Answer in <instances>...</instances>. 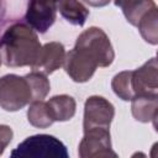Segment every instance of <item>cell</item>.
Returning <instances> with one entry per match:
<instances>
[{
	"mask_svg": "<svg viewBox=\"0 0 158 158\" xmlns=\"http://www.w3.org/2000/svg\"><path fill=\"white\" fill-rule=\"evenodd\" d=\"M42 44L37 32L26 22H15L6 27L0 38L1 60L6 67H33Z\"/></svg>",
	"mask_w": 158,
	"mask_h": 158,
	"instance_id": "1",
	"label": "cell"
},
{
	"mask_svg": "<svg viewBox=\"0 0 158 158\" xmlns=\"http://www.w3.org/2000/svg\"><path fill=\"white\" fill-rule=\"evenodd\" d=\"M158 10L157 6L153 7L151 11H148L138 22L136 26L142 36V38L149 43L156 46L158 43Z\"/></svg>",
	"mask_w": 158,
	"mask_h": 158,
	"instance_id": "16",
	"label": "cell"
},
{
	"mask_svg": "<svg viewBox=\"0 0 158 158\" xmlns=\"http://www.w3.org/2000/svg\"><path fill=\"white\" fill-rule=\"evenodd\" d=\"M57 17V0H27L26 23L37 33H46Z\"/></svg>",
	"mask_w": 158,
	"mask_h": 158,
	"instance_id": "7",
	"label": "cell"
},
{
	"mask_svg": "<svg viewBox=\"0 0 158 158\" xmlns=\"http://www.w3.org/2000/svg\"><path fill=\"white\" fill-rule=\"evenodd\" d=\"M49 112L56 121L64 122L69 121L74 117L75 111H77V102L75 99L70 95L67 94H60V95H54L47 101Z\"/></svg>",
	"mask_w": 158,
	"mask_h": 158,
	"instance_id": "12",
	"label": "cell"
},
{
	"mask_svg": "<svg viewBox=\"0 0 158 158\" xmlns=\"http://www.w3.org/2000/svg\"><path fill=\"white\" fill-rule=\"evenodd\" d=\"M131 112L138 122H153L158 116V94H142L135 95L131 100Z\"/></svg>",
	"mask_w": 158,
	"mask_h": 158,
	"instance_id": "11",
	"label": "cell"
},
{
	"mask_svg": "<svg viewBox=\"0 0 158 158\" xmlns=\"http://www.w3.org/2000/svg\"><path fill=\"white\" fill-rule=\"evenodd\" d=\"M1 63H2V60H1V54H0V65H1Z\"/></svg>",
	"mask_w": 158,
	"mask_h": 158,
	"instance_id": "22",
	"label": "cell"
},
{
	"mask_svg": "<svg viewBox=\"0 0 158 158\" xmlns=\"http://www.w3.org/2000/svg\"><path fill=\"white\" fill-rule=\"evenodd\" d=\"M14 131L7 125H0V156H2L5 148L12 141Z\"/></svg>",
	"mask_w": 158,
	"mask_h": 158,
	"instance_id": "19",
	"label": "cell"
},
{
	"mask_svg": "<svg viewBox=\"0 0 158 158\" xmlns=\"http://www.w3.org/2000/svg\"><path fill=\"white\" fill-rule=\"evenodd\" d=\"M132 89L135 95L158 94V64L157 58L148 59L143 65L132 70Z\"/></svg>",
	"mask_w": 158,
	"mask_h": 158,
	"instance_id": "9",
	"label": "cell"
},
{
	"mask_svg": "<svg viewBox=\"0 0 158 158\" xmlns=\"http://www.w3.org/2000/svg\"><path fill=\"white\" fill-rule=\"evenodd\" d=\"M78 154L80 158L117 157V153L112 151L110 128L94 127L85 130L79 143Z\"/></svg>",
	"mask_w": 158,
	"mask_h": 158,
	"instance_id": "5",
	"label": "cell"
},
{
	"mask_svg": "<svg viewBox=\"0 0 158 158\" xmlns=\"http://www.w3.org/2000/svg\"><path fill=\"white\" fill-rule=\"evenodd\" d=\"M115 5L122 10L127 22L132 26H137L139 20L157 6L153 0H115Z\"/></svg>",
	"mask_w": 158,
	"mask_h": 158,
	"instance_id": "13",
	"label": "cell"
},
{
	"mask_svg": "<svg viewBox=\"0 0 158 158\" xmlns=\"http://www.w3.org/2000/svg\"><path fill=\"white\" fill-rule=\"evenodd\" d=\"M57 11L74 26H83L90 14L79 0H57Z\"/></svg>",
	"mask_w": 158,
	"mask_h": 158,
	"instance_id": "14",
	"label": "cell"
},
{
	"mask_svg": "<svg viewBox=\"0 0 158 158\" xmlns=\"http://www.w3.org/2000/svg\"><path fill=\"white\" fill-rule=\"evenodd\" d=\"M26 78L28 79L31 89H32L33 101L43 100L51 90V84H49V80L47 79V75L41 72L32 70L28 74H26Z\"/></svg>",
	"mask_w": 158,
	"mask_h": 158,
	"instance_id": "18",
	"label": "cell"
},
{
	"mask_svg": "<svg viewBox=\"0 0 158 158\" xmlns=\"http://www.w3.org/2000/svg\"><path fill=\"white\" fill-rule=\"evenodd\" d=\"M63 68L73 81L86 83L93 78L98 69V64L85 52L74 47L65 53Z\"/></svg>",
	"mask_w": 158,
	"mask_h": 158,
	"instance_id": "8",
	"label": "cell"
},
{
	"mask_svg": "<svg viewBox=\"0 0 158 158\" xmlns=\"http://www.w3.org/2000/svg\"><path fill=\"white\" fill-rule=\"evenodd\" d=\"M114 116L115 107L107 99L99 95L89 96L84 104L83 130L85 131L94 127L110 128Z\"/></svg>",
	"mask_w": 158,
	"mask_h": 158,
	"instance_id": "6",
	"label": "cell"
},
{
	"mask_svg": "<svg viewBox=\"0 0 158 158\" xmlns=\"http://www.w3.org/2000/svg\"><path fill=\"white\" fill-rule=\"evenodd\" d=\"M27 120L33 127L37 128H47L54 122L49 112L47 101L43 100H35L30 102V106L27 109Z\"/></svg>",
	"mask_w": 158,
	"mask_h": 158,
	"instance_id": "15",
	"label": "cell"
},
{
	"mask_svg": "<svg viewBox=\"0 0 158 158\" xmlns=\"http://www.w3.org/2000/svg\"><path fill=\"white\" fill-rule=\"evenodd\" d=\"M65 48L60 42H47L42 46L40 56L32 67V70L41 72L46 75L52 74L63 67L65 58Z\"/></svg>",
	"mask_w": 158,
	"mask_h": 158,
	"instance_id": "10",
	"label": "cell"
},
{
	"mask_svg": "<svg viewBox=\"0 0 158 158\" xmlns=\"http://www.w3.org/2000/svg\"><path fill=\"white\" fill-rule=\"evenodd\" d=\"M33 101V94L26 75L5 74L0 78V107L9 112L23 109Z\"/></svg>",
	"mask_w": 158,
	"mask_h": 158,
	"instance_id": "4",
	"label": "cell"
},
{
	"mask_svg": "<svg viewBox=\"0 0 158 158\" xmlns=\"http://www.w3.org/2000/svg\"><path fill=\"white\" fill-rule=\"evenodd\" d=\"M5 10H6V4H5V0H0V21H1V20H2V17H4Z\"/></svg>",
	"mask_w": 158,
	"mask_h": 158,
	"instance_id": "21",
	"label": "cell"
},
{
	"mask_svg": "<svg viewBox=\"0 0 158 158\" xmlns=\"http://www.w3.org/2000/svg\"><path fill=\"white\" fill-rule=\"evenodd\" d=\"M81 1L93 7H102V6L109 5L111 0H81Z\"/></svg>",
	"mask_w": 158,
	"mask_h": 158,
	"instance_id": "20",
	"label": "cell"
},
{
	"mask_svg": "<svg viewBox=\"0 0 158 158\" xmlns=\"http://www.w3.org/2000/svg\"><path fill=\"white\" fill-rule=\"evenodd\" d=\"M131 75H132V70H123L117 73L111 80V88L114 93L123 101H130L135 96Z\"/></svg>",
	"mask_w": 158,
	"mask_h": 158,
	"instance_id": "17",
	"label": "cell"
},
{
	"mask_svg": "<svg viewBox=\"0 0 158 158\" xmlns=\"http://www.w3.org/2000/svg\"><path fill=\"white\" fill-rule=\"evenodd\" d=\"M74 47L85 52L96 62L98 67L101 68L111 65L115 59V52L111 41L105 31L100 27L93 26L83 31L78 36Z\"/></svg>",
	"mask_w": 158,
	"mask_h": 158,
	"instance_id": "3",
	"label": "cell"
},
{
	"mask_svg": "<svg viewBox=\"0 0 158 158\" xmlns=\"http://www.w3.org/2000/svg\"><path fill=\"white\" fill-rule=\"evenodd\" d=\"M12 158H68L65 144L52 135H33L11 151Z\"/></svg>",
	"mask_w": 158,
	"mask_h": 158,
	"instance_id": "2",
	"label": "cell"
}]
</instances>
